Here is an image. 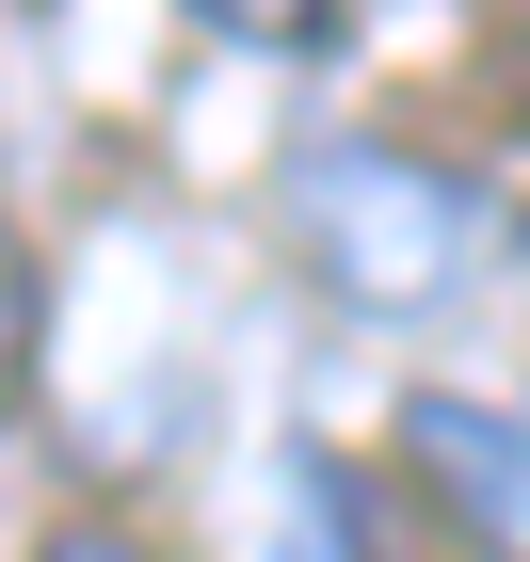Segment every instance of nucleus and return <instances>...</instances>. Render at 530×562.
Here are the masks:
<instances>
[{"label": "nucleus", "mask_w": 530, "mask_h": 562, "mask_svg": "<svg viewBox=\"0 0 530 562\" xmlns=\"http://www.w3.org/2000/svg\"><path fill=\"white\" fill-rule=\"evenodd\" d=\"M402 482H418L483 562H530V386L515 402H483V386L402 402Z\"/></svg>", "instance_id": "obj_2"}, {"label": "nucleus", "mask_w": 530, "mask_h": 562, "mask_svg": "<svg viewBox=\"0 0 530 562\" xmlns=\"http://www.w3.org/2000/svg\"><path fill=\"white\" fill-rule=\"evenodd\" d=\"M290 241L353 322H450L498 273L515 210L466 161H418V145H306L290 161Z\"/></svg>", "instance_id": "obj_1"}, {"label": "nucleus", "mask_w": 530, "mask_h": 562, "mask_svg": "<svg viewBox=\"0 0 530 562\" xmlns=\"http://www.w3.org/2000/svg\"><path fill=\"white\" fill-rule=\"evenodd\" d=\"M0 353H16V258H0Z\"/></svg>", "instance_id": "obj_5"}, {"label": "nucleus", "mask_w": 530, "mask_h": 562, "mask_svg": "<svg viewBox=\"0 0 530 562\" xmlns=\"http://www.w3.org/2000/svg\"><path fill=\"white\" fill-rule=\"evenodd\" d=\"M273 562H386L338 450H290V467H273Z\"/></svg>", "instance_id": "obj_3"}, {"label": "nucleus", "mask_w": 530, "mask_h": 562, "mask_svg": "<svg viewBox=\"0 0 530 562\" xmlns=\"http://www.w3.org/2000/svg\"><path fill=\"white\" fill-rule=\"evenodd\" d=\"M48 562H161L145 530H48Z\"/></svg>", "instance_id": "obj_4"}]
</instances>
